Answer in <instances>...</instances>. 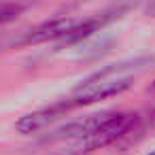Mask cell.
I'll list each match as a JSON object with an SVG mask.
<instances>
[{
  "label": "cell",
  "instance_id": "obj_1",
  "mask_svg": "<svg viewBox=\"0 0 155 155\" xmlns=\"http://www.w3.org/2000/svg\"><path fill=\"white\" fill-rule=\"evenodd\" d=\"M151 64V58H134V60H125L119 64H110L98 72H94L89 79L81 81V85L74 89V94L68 98V102L77 108V106H87L113 96L123 94L132 81Z\"/></svg>",
  "mask_w": 155,
  "mask_h": 155
},
{
  "label": "cell",
  "instance_id": "obj_5",
  "mask_svg": "<svg viewBox=\"0 0 155 155\" xmlns=\"http://www.w3.org/2000/svg\"><path fill=\"white\" fill-rule=\"evenodd\" d=\"M28 0H21V2H7V5H0V24L2 21H11L15 19L24 9H28Z\"/></svg>",
  "mask_w": 155,
  "mask_h": 155
},
{
  "label": "cell",
  "instance_id": "obj_8",
  "mask_svg": "<svg viewBox=\"0 0 155 155\" xmlns=\"http://www.w3.org/2000/svg\"><path fill=\"white\" fill-rule=\"evenodd\" d=\"M149 155H155V151H151V153H149Z\"/></svg>",
  "mask_w": 155,
  "mask_h": 155
},
{
  "label": "cell",
  "instance_id": "obj_3",
  "mask_svg": "<svg viewBox=\"0 0 155 155\" xmlns=\"http://www.w3.org/2000/svg\"><path fill=\"white\" fill-rule=\"evenodd\" d=\"M79 21L70 19V17H55V19H49L36 28H32L30 32H26L17 45H38V43H47V41H58V38H66L74 28H77Z\"/></svg>",
  "mask_w": 155,
  "mask_h": 155
},
{
  "label": "cell",
  "instance_id": "obj_7",
  "mask_svg": "<svg viewBox=\"0 0 155 155\" xmlns=\"http://www.w3.org/2000/svg\"><path fill=\"white\" fill-rule=\"evenodd\" d=\"M149 13H151V15H155V0H153V2L149 5Z\"/></svg>",
  "mask_w": 155,
  "mask_h": 155
},
{
  "label": "cell",
  "instance_id": "obj_2",
  "mask_svg": "<svg viewBox=\"0 0 155 155\" xmlns=\"http://www.w3.org/2000/svg\"><path fill=\"white\" fill-rule=\"evenodd\" d=\"M136 121V115L127 113H113L104 110L98 115H89L85 119L72 121L60 130H55L51 136L45 138V142H55V140H98L102 147L110 144L117 140L121 134H125Z\"/></svg>",
  "mask_w": 155,
  "mask_h": 155
},
{
  "label": "cell",
  "instance_id": "obj_6",
  "mask_svg": "<svg viewBox=\"0 0 155 155\" xmlns=\"http://www.w3.org/2000/svg\"><path fill=\"white\" fill-rule=\"evenodd\" d=\"M53 155H74L70 149H66V151H60V153H53Z\"/></svg>",
  "mask_w": 155,
  "mask_h": 155
},
{
  "label": "cell",
  "instance_id": "obj_4",
  "mask_svg": "<svg viewBox=\"0 0 155 155\" xmlns=\"http://www.w3.org/2000/svg\"><path fill=\"white\" fill-rule=\"evenodd\" d=\"M72 108H74V106H72L68 100H62V102H55V104H51V106H47V108H41V110H34V113L21 117V119L15 123V127H17V132H21V134H32V132H38V130L47 127L49 123L58 121L62 115H66V113L72 110Z\"/></svg>",
  "mask_w": 155,
  "mask_h": 155
}]
</instances>
